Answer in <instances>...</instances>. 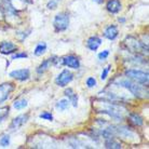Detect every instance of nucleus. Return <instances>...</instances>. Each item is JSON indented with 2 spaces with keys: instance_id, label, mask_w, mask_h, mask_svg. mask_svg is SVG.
<instances>
[{
  "instance_id": "obj_1",
  "label": "nucleus",
  "mask_w": 149,
  "mask_h": 149,
  "mask_svg": "<svg viewBox=\"0 0 149 149\" xmlns=\"http://www.w3.org/2000/svg\"><path fill=\"white\" fill-rule=\"evenodd\" d=\"M118 84L122 88L127 89L136 97H147V90L144 89L142 86H138L137 83L131 81L130 79H121V80H119Z\"/></svg>"
},
{
  "instance_id": "obj_2",
  "label": "nucleus",
  "mask_w": 149,
  "mask_h": 149,
  "mask_svg": "<svg viewBox=\"0 0 149 149\" xmlns=\"http://www.w3.org/2000/svg\"><path fill=\"white\" fill-rule=\"evenodd\" d=\"M53 25L56 31H64L67 29L68 25H69V15L66 12H61L58 14L55 15L54 21H53Z\"/></svg>"
},
{
  "instance_id": "obj_3",
  "label": "nucleus",
  "mask_w": 149,
  "mask_h": 149,
  "mask_svg": "<svg viewBox=\"0 0 149 149\" xmlns=\"http://www.w3.org/2000/svg\"><path fill=\"white\" fill-rule=\"evenodd\" d=\"M124 74H125L127 78L134 80L135 82L142 83V84H147L148 83V72H145V71L142 70H136V69H127V70H125Z\"/></svg>"
},
{
  "instance_id": "obj_4",
  "label": "nucleus",
  "mask_w": 149,
  "mask_h": 149,
  "mask_svg": "<svg viewBox=\"0 0 149 149\" xmlns=\"http://www.w3.org/2000/svg\"><path fill=\"white\" fill-rule=\"evenodd\" d=\"M121 107L119 105H116V104H111L109 103L107 104V108H104L100 110V112L102 113H105V115H108L109 117H111L112 119L117 120V121H121L123 119V116H122V111H121Z\"/></svg>"
},
{
  "instance_id": "obj_5",
  "label": "nucleus",
  "mask_w": 149,
  "mask_h": 149,
  "mask_svg": "<svg viewBox=\"0 0 149 149\" xmlns=\"http://www.w3.org/2000/svg\"><path fill=\"white\" fill-rule=\"evenodd\" d=\"M72 79H74V74H71L69 70L65 69V70H63L60 74H58V76H57V77H56L55 83L58 86L64 88V86H67L69 82H71Z\"/></svg>"
},
{
  "instance_id": "obj_6",
  "label": "nucleus",
  "mask_w": 149,
  "mask_h": 149,
  "mask_svg": "<svg viewBox=\"0 0 149 149\" xmlns=\"http://www.w3.org/2000/svg\"><path fill=\"white\" fill-rule=\"evenodd\" d=\"M14 89V86L8 82V83H3V84H0V104L3 103L4 101H7L8 97L10 96V93Z\"/></svg>"
},
{
  "instance_id": "obj_7",
  "label": "nucleus",
  "mask_w": 149,
  "mask_h": 149,
  "mask_svg": "<svg viewBox=\"0 0 149 149\" xmlns=\"http://www.w3.org/2000/svg\"><path fill=\"white\" fill-rule=\"evenodd\" d=\"M30 76V71L29 69H17V70H13L10 72V77L11 78H14L16 80H19V81H25L29 78Z\"/></svg>"
},
{
  "instance_id": "obj_8",
  "label": "nucleus",
  "mask_w": 149,
  "mask_h": 149,
  "mask_svg": "<svg viewBox=\"0 0 149 149\" xmlns=\"http://www.w3.org/2000/svg\"><path fill=\"white\" fill-rule=\"evenodd\" d=\"M62 62H63V64L65 66H67V67H69V68H72V69H78V68L80 67L79 58L74 55L65 56L63 60H62Z\"/></svg>"
},
{
  "instance_id": "obj_9",
  "label": "nucleus",
  "mask_w": 149,
  "mask_h": 149,
  "mask_svg": "<svg viewBox=\"0 0 149 149\" xmlns=\"http://www.w3.org/2000/svg\"><path fill=\"white\" fill-rule=\"evenodd\" d=\"M16 45L12 42H9V41H2L0 42V53L1 54H4V55H9V54H12L13 52L16 51Z\"/></svg>"
},
{
  "instance_id": "obj_10",
  "label": "nucleus",
  "mask_w": 149,
  "mask_h": 149,
  "mask_svg": "<svg viewBox=\"0 0 149 149\" xmlns=\"http://www.w3.org/2000/svg\"><path fill=\"white\" fill-rule=\"evenodd\" d=\"M121 7H122V4L120 2V0H109L107 4H106L107 11L112 13V14L118 13L121 10Z\"/></svg>"
},
{
  "instance_id": "obj_11",
  "label": "nucleus",
  "mask_w": 149,
  "mask_h": 149,
  "mask_svg": "<svg viewBox=\"0 0 149 149\" xmlns=\"http://www.w3.org/2000/svg\"><path fill=\"white\" fill-rule=\"evenodd\" d=\"M29 118V116L28 115H21L19 117H16L14 119L12 120V123L10 127H11L12 130H15V129H19V127H22L24 123L27 122V120Z\"/></svg>"
},
{
  "instance_id": "obj_12",
  "label": "nucleus",
  "mask_w": 149,
  "mask_h": 149,
  "mask_svg": "<svg viewBox=\"0 0 149 149\" xmlns=\"http://www.w3.org/2000/svg\"><path fill=\"white\" fill-rule=\"evenodd\" d=\"M102 45V39L96 36H92L90 37L86 41V47L91 50V51H96L97 49L100 48V45Z\"/></svg>"
},
{
  "instance_id": "obj_13",
  "label": "nucleus",
  "mask_w": 149,
  "mask_h": 149,
  "mask_svg": "<svg viewBox=\"0 0 149 149\" xmlns=\"http://www.w3.org/2000/svg\"><path fill=\"white\" fill-rule=\"evenodd\" d=\"M118 34H119V30H118V27L115 26V25H110L108 26L104 31V36L109 40H115L116 38L118 37Z\"/></svg>"
},
{
  "instance_id": "obj_14",
  "label": "nucleus",
  "mask_w": 149,
  "mask_h": 149,
  "mask_svg": "<svg viewBox=\"0 0 149 149\" xmlns=\"http://www.w3.org/2000/svg\"><path fill=\"white\" fill-rule=\"evenodd\" d=\"M64 94H65V96L68 97V101H69V103L72 104L74 107H77V106H78V95L74 93V90L70 89V88H68V89L65 90Z\"/></svg>"
},
{
  "instance_id": "obj_15",
  "label": "nucleus",
  "mask_w": 149,
  "mask_h": 149,
  "mask_svg": "<svg viewBox=\"0 0 149 149\" xmlns=\"http://www.w3.org/2000/svg\"><path fill=\"white\" fill-rule=\"evenodd\" d=\"M105 147L106 148H112V149H120L121 148V144L118 143L117 141H115L112 137H110V138H106Z\"/></svg>"
},
{
  "instance_id": "obj_16",
  "label": "nucleus",
  "mask_w": 149,
  "mask_h": 149,
  "mask_svg": "<svg viewBox=\"0 0 149 149\" xmlns=\"http://www.w3.org/2000/svg\"><path fill=\"white\" fill-rule=\"evenodd\" d=\"M129 118H130V120L132 121V123L135 124V125H137V127H142L143 123H144L143 118L139 115H137V113H130V115H129Z\"/></svg>"
},
{
  "instance_id": "obj_17",
  "label": "nucleus",
  "mask_w": 149,
  "mask_h": 149,
  "mask_svg": "<svg viewBox=\"0 0 149 149\" xmlns=\"http://www.w3.org/2000/svg\"><path fill=\"white\" fill-rule=\"evenodd\" d=\"M51 64H52V60H51V58H48V60L43 61V62L39 65V67L37 68V72L38 74H43L45 71L48 70Z\"/></svg>"
},
{
  "instance_id": "obj_18",
  "label": "nucleus",
  "mask_w": 149,
  "mask_h": 149,
  "mask_svg": "<svg viewBox=\"0 0 149 149\" xmlns=\"http://www.w3.org/2000/svg\"><path fill=\"white\" fill-rule=\"evenodd\" d=\"M45 51H47V43H45V42H40V43H38L37 47L35 48L34 54L36 56H41L42 54H45Z\"/></svg>"
},
{
  "instance_id": "obj_19",
  "label": "nucleus",
  "mask_w": 149,
  "mask_h": 149,
  "mask_svg": "<svg viewBox=\"0 0 149 149\" xmlns=\"http://www.w3.org/2000/svg\"><path fill=\"white\" fill-rule=\"evenodd\" d=\"M27 105H28V103H27L26 100H19V101L14 102L13 107H14L15 109H23V108H25Z\"/></svg>"
},
{
  "instance_id": "obj_20",
  "label": "nucleus",
  "mask_w": 149,
  "mask_h": 149,
  "mask_svg": "<svg viewBox=\"0 0 149 149\" xmlns=\"http://www.w3.org/2000/svg\"><path fill=\"white\" fill-rule=\"evenodd\" d=\"M69 106V101L68 100H62L56 104V108L60 110H66Z\"/></svg>"
},
{
  "instance_id": "obj_21",
  "label": "nucleus",
  "mask_w": 149,
  "mask_h": 149,
  "mask_svg": "<svg viewBox=\"0 0 149 149\" xmlns=\"http://www.w3.org/2000/svg\"><path fill=\"white\" fill-rule=\"evenodd\" d=\"M9 116V107H2L0 108V123L3 122Z\"/></svg>"
},
{
  "instance_id": "obj_22",
  "label": "nucleus",
  "mask_w": 149,
  "mask_h": 149,
  "mask_svg": "<svg viewBox=\"0 0 149 149\" xmlns=\"http://www.w3.org/2000/svg\"><path fill=\"white\" fill-rule=\"evenodd\" d=\"M9 145H10V136L9 135H3L2 137L0 138V146L6 148Z\"/></svg>"
},
{
  "instance_id": "obj_23",
  "label": "nucleus",
  "mask_w": 149,
  "mask_h": 149,
  "mask_svg": "<svg viewBox=\"0 0 149 149\" xmlns=\"http://www.w3.org/2000/svg\"><path fill=\"white\" fill-rule=\"evenodd\" d=\"M60 1L61 0H50L48 2V4H47V7L50 10H54V9L57 8V4L60 3Z\"/></svg>"
},
{
  "instance_id": "obj_24",
  "label": "nucleus",
  "mask_w": 149,
  "mask_h": 149,
  "mask_svg": "<svg viewBox=\"0 0 149 149\" xmlns=\"http://www.w3.org/2000/svg\"><path fill=\"white\" fill-rule=\"evenodd\" d=\"M86 83L88 88L92 89V88H94V86H96V80H95V78H93V77H89V78L86 79Z\"/></svg>"
},
{
  "instance_id": "obj_25",
  "label": "nucleus",
  "mask_w": 149,
  "mask_h": 149,
  "mask_svg": "<svg viewBox=\"0 0 149 149\" xmlns=\"http://www.w3.org/2000/svg\"><path fill=\"white\" fill-rule=\"evenodd\" d=\"M39 117H40L41 119L48 120V121H52V120H53V116L48 111H45V112H42V113H40V116H39Z\"/></svg>"
},
{
  "instance_id": "obj_26",
  "label": "nucleus",
  "mask_w": 149,
  "mask_h": 149,
  "mask_svg": "<svg viewBox=\"0 0 149 149\" xmlns=\"http://www.w3.org/2000/svg\"><path fill=\"white\" fill-rule=\"evenodd\" d=\"M110 68H111V65H108L107 67H105L104 69H103V71H102V74H101V79H102V80H105V79L107 78V76H108V74H109Z\"/></svg>"
},
{
  "instance_id": "obj_27",
  "label": "nucleus",
  "mask_w": 149,
  "mask_h": 149,
  "mask_svg": "<svg viewBox=\"0 0 149 149\" xmlns=\"http://www.w3.org/2000/svg\"><path fill=\"white\" fill-rule=\"evenodd\" d=\"M108 55H109V51L108 50H105V51H103V52H101L98 54V58H100V61H105L108 57Z\"/></svg>"
},
{
  "instance_id": "obj_28",
  "label": "nucleus",
  "mask_w": 149,
  "mask_h": 149,
  "mask_svg": "<svg viewBox=\"0 0 149 149\" xmlns=\"http://www.w3.org/2000/svg\"><path fill=\"white\" fill-rule=\"evenodd\" d=\"M27 57L26 53H17V54H14L12 56V60H16V58H25Z\"/></svg>"
},
{
  "instance_id": "obj_29",
  "label": "nucleus",
  "mask_w": 149,
  "mask_h": 149,
  "mask_svg": "<svg viewBox=\"0 0 149 149\" xmlns=\"http://www.w3.org/2000/svg\"><path fill=\"white\" fill-rule=\"evenodd\" d=\"M93 1H95V2H97V3H103L104 0H93Z\"/></svg>"
},
{
  "instance_id": "obj_30",
  "label": "nucleus",
  "mask_w": 149,
  "mask_h": 149,
  "mask_svg": "<svg viewBox=\"0 0 149 149\" xmlns=\"http://www.w3.org/2000/svg\"><path fill=\"white\" fill-rule=\"evenodd\" d=\"M22 1H24V2H27V0H22Z\"/></svg>"
}]
</instances>
